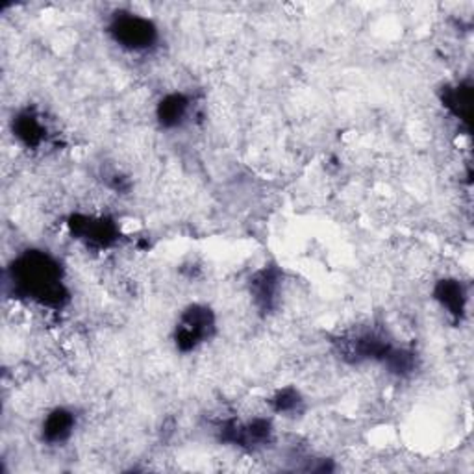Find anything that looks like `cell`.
<instances>
[{
    "instance_id": "4",
    "label": "cell",
    "mask_w": 474,
    "mask_h": 474,
    "mask_svg": "<svg viewBox=\"0 0 474 474\" xmlns=\"http://www.w3.org/2000/svg\"><path fill=\"white\" fill-rule=\"evenodd\" d=\"M69 228L76 240H82L88 245L107 247L115 241L117 226L114 221L104 217H88V215H75L69 223Z\"/></svg>"
},
{
    "instance_id": "6",
    "label": "cell",
    "mask_w": 474,
    "mask_h": 474,
    "mask_svg": "<svg viewBox=\"0 0 474 474\" xmlns=\"http://www.w3.org/2000/svg\"><path fill=\"white\" fill-rule=\"evenodd\" d=\"M434 298L438 300L443 310H446V313L460 319L465 313L469 295H467V289L460 282V280L445 278V280H439L438 282V286L434 289Z\"/></svg>"
},
{
    "instance_id": "8",
    "label": "cell",
    "mask_w": 474,
    "mask_h": 474,
    "mask_svg": "<svg viewBox=\"0 0 474 474\" xmlns=\"http://www.w3.org/2000/svg\"><path fill=\"white\" fill-rule=\"evenodd\" d=\"M13 134L25 146L36 148L45 141L47 128L39 121L37 115L30 112H23V114H19L17 119L13 121Z\"/></svg>"
},
{
    "instance_id": "1",
    "label": "cell",
    "mask_w": 474,
    "mask_h": 474,
    "mask_svg": "<svg viewBox=\"0 0 474 474\" xmlns=\"http://www.w3.org/2000/svg\"><path fill=\"white\" fill-rule=\"evenodd\" d=\"M13 289L43 306H61L67 298L61 265L47 252L28 250L12 271Z\"/></svg>"
},
{
    "instance_id": "3",
    "label": "cell",
    "mask_w": 474,
    "mask_h": 474,
    "mask_svg": "<svg viewBox=\"0 0 474 474\" xmlns=\"http://www.w3.org/2000/svg\"><path fill=\"white\" fill-rule=\"evenodd\" d=\"M215 332V315L208 306L193 304L182 312L177 328L175 343L178 351L191 352L199 349Z\"/></svg>"
},
{
    "instance_id": "7",
    "label": "cell",
    "mask_w": 474,
    "mask_h": 474,
    "mask_svg": "<svg viewBox=\"0 0 474 474\" xmlns=\"http://www.w3.org/2000/svg\"><path fill=\"white\" fill-rule=\"evenodd\" d=\"M191 110V100L182 93H170L158 104V121L163 128H178Z\"/></svg>"
},
{
    "instance_id": "5",
    "label": "cell",
    "mask_w": 474,
    "mask_h": 474,
    "mask_svg": "<svg viewBox=\"0 0 474 474\" xmlns=\"http://www.w3.org/2000/svg\"><path fill=\"white\" fill-rule=\"evenodd\" d=\"M76 426V415L71 412V409L66 407H56L43 421V441H47L49 445H59L66 443Z\"/></svg>"
},
{
    "instance_id": "10",
    "label": "cell",
    "mask_w": 474,
    "mask_h": 474,
    "mask_svg": "<svg viewBox=\"0 0 474 474\" xmlns=\"http://www.w3.org/2000/svg\"><path fill=\"white\" fill-rule=\"evenodd\" d=\"M445 107L456 115L460 121H469V112H470V88L465 83L456 85V88H448L443 97Z\"/></svg>"
},
{
    "instance_id": "2",
    "label": "cell",
    "mask_w": 474,
    "mask_h": 474,
    "mask_svg": "<svg viewBox=\"0 0 474 474\" xmlns=\"http://www.w3.org/2000/svg\"><path fill=\"white\" fill-rule=\"evenodd\" d=\"M107 34H110V37L121 49L128 52H146L156 47L160 39L154 20L132 12L115 13L110 25H107Z\"/></svg>"
},
{
    "instance_id": "9",
    "label": "cell",
    "mask_w": 474,
    "mask_h": 474,
    "mask_svg": "<svg viewBox=\"0 0 474 474\" xmlns=\"http://www.w3.org/2000/svg\"><path fill=\"white\" fill-rule=\"evenodd\" d=\"M278 280H280L278 273L273 269H264L254 276L250 289H252V296L257 306L264 310L273 308L276 295H278Z\"/></svg>"
},
{
    "instance_id": "11",
    "label": "cell",
    "mask_w": 474,
    "mask_h": 474,
    "mask_svg": "<svg viewBox=\"0 0 474 474\" xmlns=\"http://www.w3.org/2000/svg\"><path fill=\"white\" fill-rule=\"evenodd\" d=\"M300 404H303V399L291 387L276 393V397L273 399V407L276 414H293L300 407Z\"/></svg>"
}]
</instances>
